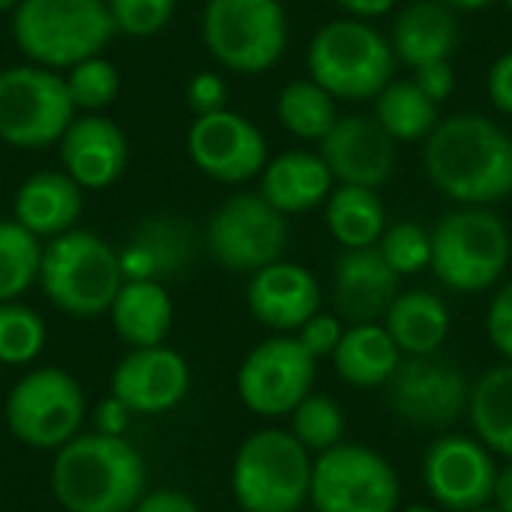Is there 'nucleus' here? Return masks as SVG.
<instances>
[{
	"label": "nucleus",
	"mask_w": 512,
	"mask_h": 512,
	"mask_svg": "<svg viewBox=\"0 0 512 512\" xmlns=\"http://www.w3.org/2000/svg\"><path fill=\"white\" fill-rule=\"evenodd\" d=\"M288 417H291V429L288 432L309 453H324V450H330V447L345 441V414L324 393H309Z\"/></svg>",
	"instance_id": "f704fd0d"
},
{
	"label": "nucleus",
	"mask_w": 512,
	"mask_h": 512,
	"mask_svg": "<svg viewBox=\"0 0 512 512\" xmlns=\"http://www.w3.org/2000/svg\"><path fill=\"white\" fill-rule=\"evenodd\" d=\"M486 90H489V99L492 105L512 117V51L501 54L492 69H489V78H486Z\"/></svg>",
	"instance_id": "37998d69"
},
{
	"label": "nucleus",
	"mask_w": 512,
	"mask_h": 512,
	"mask_svg": "<svg viewBox=\"0 0 512 512\" xmlns=\"http://www.w3.org/2000/svg\"><path fill=\"white\" fill-rule=\"evenodd\" d=\"M123 282L126 279H150L162 282L177 273L192 255V234L180 219H147L141 222L129 240L117 249Z\"/></svg>",
	"instance_id": "393cba45"
},
{
	"label": "nucleus",
	"mask_w": 512,
	"mask_h": 512,
	"mask_svg": "<svg viewBox=\"0 0 512 512\" xmlns=\"http://www.w3.org/2000/svg\"><path fill=\"white\" fill-rule=\"evenodd\" d=\"M486 333L492 339V345L498 348V354L512 363V282H507L489 303V315H486Z\"/></svg>",
	"instance_id": "a19ab883"
},
{
	"label": "nucleus",
	"mask_w": 512,
	"mask_h": 512,
	"mask_svg": "<svg viewBox=\"0 0 512 512\" xmlns=\"http://www.w3.org/2000/svg\"><path fill=\"white\" fill-rule=\"evenodd\" d=\"M510 255V228L501 216L486 207H459L435 225L429 267L447 288L480 294L504 276Z\"/></svg>",
	"instance_id": "0eeeda50"
},
{
	"label": "nucleus",
	"mask_w": 512,
	"mask_h": 512,
	"mask_svg": "<svg viewBox=\"0 0 512 512\" xmlns=\"http://www.w3.org/2000/svg\"><path fill=\"white\" fill-rule=\"evenodd\" d=\"M237 512H243V510H237Z\"/></svg>",
	"instance_id": "6e6d98bb"
},
{
	"label": "nucleus",
	"mask_w": 512,
	"mask_h": 512,
	"mask_svg": "<svg viewBox=\"0 0 512 512\" xmlns=\"http://www.w3.org/2000/svg\"><path fill=\"white\" fill-rule=\"evenodd\" d=\"M21 0H0V12H12Z\"/></svg>",
	"instance_id": "8fccbe9b"
},
{
	"label": "nucleus",
	"mask_w": 512,
	"mask_h": 512,
	"mask_svg": "<svg viewBox=\"0 0 512 512\" xmlns=\"http://www.w3.org/2000/svg\"><path fill=\"white\" fill-rule=\"evenodd\" d=\"M105 6L114 33L132 39H147L162 33L177 12V0H105Z\"/></svg>",
	"instance_id": "4c0bfd02"
},
{
	"label": "nucleus",
	"mask_w": 512,
	"mask_h": 512,
	"mask_svg": "<svg viewBox=\"0 0 512 512\" xmlns=\"http://www.w3.org/2000/svg\"><path fill=\"white\" fill-rule=\"evenodd\" d=\"M510 141H512V135H510Z\"/></svg>",
	"instance_id": "5fc2aeb1"
},
{
	"label": "nucleus",
	"mask_w": 512,
	"mask_h": 512,
	"mask_svg": "<svg viewBox=\"0 0 512 512\" xmlns=\"http://www.w3.org/2000/svg\"><path fill=\"white\" fill-rule=\"evenodd\" d=\"M147 486L141 453L114 435H75L51 462V492L66 512H132Z\"/></svg>",
	"instance_id": "f03ea898"
},
{
	"label": "nucleus",
	"mask_w": 512,
	"mask_h": 512,
	"mask_svg": "<svg viewBox=\"0 0 512 512\" xmlns=\"http://www.w3.org/2000/svg\"><path fill=\"white\" fill-rule=\"evenodd\" d=\"M63 81H66V90L72 96L75 111H102L120 93V72L102 54L84 57L75 66H69L63 72Z\"/></svg>",
	"instance_id": "c9c22d12"
},
{
	"label": "nucleus",
	"mask_w": 512,
	"mask_h": 512,
	"mask_svg": "<svg viewBox=\"0 0 512 512\" xmlns=\"http://www.w3.org/2000/svg\"><path fill=\"white\" fill-rule=\"evenodd\" d=\"M288 246V216L261 198L237 192L222 201L207 222V249L231 273H255L282 258Z\"/></svg>",
	"instance_id": "f8f14e48"
},
{
	"label": "nucleus",
	"mask_w": 512,
	"mask_h": 512,
	"mask_svg": "<svg viewBox=\"0 0 512 512\" xmlns=\"http://www.w3.org/2000/svg\"><path fill=\"white\" fill-rule=\"evenodd\" d=\"M423 165L432 186L462 207H486L512 192L510 135L483 114L438 120L426 138Z\"/></svg>",
	"instance_id": "f257e3e1"
},
{
	"label": "nucleus",
	"mask_w": 512,
	"mask_h": 512,
	"mask_svg": "<svg viewBox=\"0 0 512 512\" xmlns=\"http://www.w3.org/2000/svg\"><path fill=\"white\" fill-rule=\"evenodd\" d=\"M318 156L333 180L378 189L396 171V141L387 129L366 114H348L318 141Z\"/></svg>",
	"instance_id": "a211bd4d"
},
{
	"label": "nucleus",
	"mask_w": 512,
	"mask_h": 512,
	"mask_svg": "<svg viewBox=\"0 0 512 512\" xmlns=\"http://www.w3.org/2000/svg\"><path fill=\"white\" fill-rule=\"evenodd\" d=\"M111 327L129 348L165 345L174 324V303L162 282L126 279L108 309Z\"/></svg>",
	"instance_id": "a878e982"
},
{
	"label": "nucleus",
	"mask_w": 512,
	"mask_h": 512,
	"mask_svg": "<svg viewBox=\"0 0 512 512\" xmlns=\"http://www.w3.org/2000/svg\"><path fill=\"white\" fill-rule=\"evenodd\" d=\"M324 219L333 240L342 249H366L378 246L381 234L387 231L384 201L375 189L339 183L324 201Z\"/></svg>",
	"instance_id": "c85d7f7f"
},
{
	"label": "nucleus",
	"mask_w": 512,
	"mask_h": 512,
	"mask_svg": "<svg viewBox=\"0 0 512 512\" xmlns=\"http://www.w3.org/2000/svg\"><path fill=\"white\" fill-rule=\"evenodd\" d=\"M414 84L435 102H447L456 90V72H453V63L450 60H432V63H423L414 69Z\"/></svg>",
	"instance_id": "79ce46f5"
},
{
	"label": "nucleus",
	"mask_w": 512,
	"mask_h": 512,
	"mask_svg": "<svg viewBox=\"0 0 512 512\" xmlns=\"http://www.w3.org/2000/svg\"><path fill=\"white\" fill-rule=\"evenodd\" d=\"M189 363L168 345L129 348L111 372V396L141 417H156L177 408L189 393Z\"/></svg>",
	"instance_id": "f3484780"
},
{
	"label": "nucleus",
	"mask_w": 512,
	"mask_h": 512,
	"mask_svg": "<svg viewBox=\"0 0 512 512\" xmlns=\"http://www.w3.org/2000/svg\"><path fill=\"white\" fill-rule=\"evenodd\" d=\"M276 120L300 141H321L339 120L336 99L312 78L288 81L276 99Z\"/></svg>",
	"instance_id": "2f4dec72"
},
{
	"label": "nucleus",
	"mask_w": 512,
	"mask_h": 512,
	"mask_svg": "<svg viewBox=\"0 0 512 512\" xmlns=\"http://www.w3.org/2000/svg\"><path fill=\"white\" fill-rule=\"evenodd\" d=\"M129 417H132V411H129L126 405H120V402L108 393V399H102V402L96 405V414H93L96 432H99V435L123 438L126 429H129Z\"/></svg>",
	"instance_id": "a18cd8bd"
},
{
	"label": "nucleus",
	"mask_w": 512,
	"mask_h": 512,
	"mask_svg": "<svg viewBox=\"0 0 512 512\" xmlns=\"http://www.w3.org/2000/svg\"><path fill=\"white\" fill-rule=\"evenodd\" d=\"M42 240L15 219H0V303L18 300L39 282Z\"/></svg>",
	"instance_id": "473e14b6"
},
{
	"label": "nucleus",
	"mask_w": 512,
	"mask_h": 512,
	"mask_svg": "<svg viewBox=\"0 0 512 512\" xmlns=\"http://www.w3.org/2000/svg\"><path fill=\"white\" fill-rule=\"evenodd\" d=\"M315 366L306 348L288 336L258 342L237 369V396L258 417H288L315 384Z\"/></svg>",
	"instance_id": "4468645a"
},
{
	"label": "nucleus",
	"mask_w": 512,
	"mask_h": 512,
	"mask_svg": "<svg viewBox=\"0 0 512 512\" xmlns=\"http://www.w3.org/2000/svg\"><path fill=\"white\" fill-rule=\"evenodd\" d=\"M333 366L339 378L351 387H387L402 363V351L384 324H351L333 351Z\"/></svg>",
	"instance_id": "cd10ccee"
},
{
	"label": "nucleus",
	"mask_w": 512,
	"mask_h": 512,
	"mask_svg": "<svg viewBox=\"0 0 512 512\" xmlns=\"http://www.w3.org/2000/svg\"><path fill=\"white\" fill-rule=\"evenodd\" d=\"M9 435L30 450H60L81 432L87 402L81 384L57 366H42L15 381L3 405Z\"/></svg>",
	"instance_id": "9d476101"
},
{
	"label": "nucleus",
	"mask_w": 512,
	"mask_h": 512,
	"mask_svg": "<svg viewBox=\"0 0 512 512\" xmlns=\"http://www.w3.org/2000/svg\"><path fill=\"white\" fill-rule=\"evenodd\" d=\"M132 512H201V507L180 489H156L141 495Z\"/></svg>",
	"instance_id": "c03bdc74"
},
{
	"label": "nucleus",
	"mask_w": 512,
	"mask_h": 512,
	"mask_svg": "<svg viewBox=\"0 0 512 512\" xmlns=\"http://www.w3.org/2000/svg\"><path fill=\"white\" fill-rule=\"evenodd\" d=\"M48 330L36 309L9 300L0 303V366H27L45 348Z\"/></svg>",
	"instance_id": "72a5a7b5"
},
{
	"label": "nucleus",
	"mask_w": 512,
	"mask_h": 512,
	"mask_svg": "<svg viewBox=\"0 0 512 512\" xmlns=\"http://www.w3.org/2000/svg\"><path fill=\"white\" fill-rule=\"evenodd\" d=\"M201 42L231 72L261 75L288 48V15L279 0H207L201 9Z\"/></svg>",
	"instance_id": "6e6552de"
},
{
	"label": "nucleus",
	"mask_w": 512,
	"mask_h": 512,
	"mask_svg": "<svg viewBox=\"0 0 512 512\" xmlns=\"http://www.w3.org/2000/svg\"><path fill=\"white\" fill-rule=\"evenodd\" d=\"M57 153H60V168L84 192H99L114 186L129 165L126 132L102 111L75 114L57 141Z\"/></svg>",
	"instance_id": "6ab92c4d"
},
{
	"label": "nucleus",
	"mask_w": 512,
	"mask_h": 512,
	"mask_svg": "<svg viewBox=\"0 0 512 512\" xmlns=\"http://www.w3.org/2000/svg\"><path fill=\"white\" fill-rule=\"evenodd\" d=\"M261 177V198L273 204L279 213L294 216L315 210L333 192V174L318 153L309 150H288L276 159H267Z\"/></svg>",
	"instance_id": "b1692460"
},
{
	"label": "nucleus",
	"mask_w": 512,
	"mask_h": 512,
	"mask_svg": "<svg viewBox=\"0 0 512 512\" xmlns=\"http://www.w3.org/2000/svg\"><path fill=\"white\" fill-rule=\"evenodd\" d=\"M309 78L321 84L333 99L363 102L375 99L396 72V54L390 39L363 18L327 21L306 51Z\"/></svg>",
	"instance_id": "39448f33"
},
{
	"label": "nucleus",
	"mask_w": 512,
	"mask_h": 512,
	"mask_svg": "<svg viewBox=\"0 0 512 512\" xmlns=\"http://www.w3.org/2000/svg\"><path fill=\"white\" fill-rule=\"evenodd\" d=\"M114 24L105 0H21L12 9V39L27 63L66 72L102 54Z\"/></svg>",
	"instance_id": "20e7f679"
},
{
	"label": "nucleus",
	"mask_w": 512,
	"mask_h": 512,
	"mask_svg": "<svg viewBox=\"0 0 512 512\" xmlns=\"http://www.w3.org/2000/svg\"><path fill=\"white\" fill-rule=\"evenodd\" d=\"M309 501L315 512H396L402 483L378 450L342 441L312 459Z\"/></svg>",
	"instance_id": "9b49d317"
},
{
	"label": "nucleus",
	"mask_w": 512,
	"mask_h": 512,
	"mask_svg": "<svg viewBox=\"0 0 512 512\" xmlns=\"http://www.w3.org/2000/svg\"><path fill=\"white\" fill-rule=\"evenodd\" d=\"M399 0H336L339 9H345L351 18H363V21H372V18H381L387 12L396 9Z\"/></svg>",
	"instance_id": "49530a36"
},
{
	"label": "nucleus",
	"mask_w": 512,
	"mask_h": 512,
	"mask_svg": "<svg viewBox=\"0 0 512 512\" xmlns=\"http://www.w3.org/2000/svg\"><path fill=\"white\" fill-rule=\"evenodd\" d=\"M384 327L402 354H438L450 336V309L432 291H405L396 294V300L390 303Z\"/></svg>",
	"instance_id": "bb28decb"
},
{
	"label": "nucleus",
	"mask_w": 512,
	"mask_h": 512,
	"mask_svg": "<svg viewBox=\"0 0 512 512\" xmlns=\"http://www.w3.org/2000/svg\"><path fill=\"white\" fill-rule=\"evenodd\" d=\"M495 453L474 435H441L423 456V486L438 510L468 512L495 495Z\"/></svg>",
	"instance_id": "dca6fc26"
},
{
	"label": "nucleus",
	"mask_w": 512,
	"mask_h": 512,
	"mask_svg": "<svg viewBox=\"0 0 512 512\" xmlns=\"http://www.w3.org/2000/svg\"><path fill=\"white\" fill-rule=\"evenodd\" d=\"M63 72L36 63L0 69V141L15 150L57 147L75 117Z\"/></svg>",
	"instance_id": "1a4fd4ad"
},
{
	"label": "nucleus",
	"mask_w": 512,
	"mask_h": 512,
	"mask_svg": "<svg viewBox=\"0 0 512 512\" xmlns=\"http://www.w3.org/2000/svg\"><path fill=\"white\" fill-rule=\"evenodd\" d=\"M504 3H507V9H510V12H512V0H504Z\"/></svg>",
	"instance_id": "864d4df0"
},
{
	"label": "nucleus",
	"mask_w": 512,
	"mask_h": 512,
	"mask_svg": "<svg viewBox=\"0 0 512 512\" xmlns=\"http://www.w3.org/2000/svg\"><path fill=\"white\" fill-rule=\"evenodd\" d=\"M186 108L192 111V117H204L213 111L228 108V84L219 72L213 69H201L189 78L186 84Z\"/></svg>",
	"instance_id": "ea45409f"
},
{
	"label": "nucleus",
	"mask_w": 512,
	"mask_h": 512,
	"mask_svg": "<svg viewBox=\"0 0 512 512\" xmlns=\"http://www.w3.org/2000/svg\"><path fill=\"white\" fill-rule=\"evenodd\" d=\"M396 270L384 261L378 246L345 249L333 267V303L348 324L384 321L390 303L399 294Z\"/></svg>",
	"instance_id": "412c9836"
},
{
	"label": "nucleus",
	"mask_w": 512,
	"mask_h": 512,
	"mask_svg": "<svg viewBox=\"0 0 512 512\" xmlns=\"http://www.w3.org/2000/svg\"><path fill=\"white\" fill-rule=\"evenodd\" d=\"M405 512H438V507H426V504H414V507H408Z\"/></svg>",
	"instance_id": "3c124183"
},
{
	"label": "nucleus",
	"mask_w": 512,
	"mask_h": 512,
	"mask_svg": "<svg viewBox=\"0 0 512 512\" xmlns=\"http://www.w3.org/2000/svg\"><path fill=\"white\" fill-rule=\"evenodd\" d=\"M84 210V189L63 171L30 174L12 198V219L39 240H54L75 228Z\"/></svg>",
	"instance_id": "4be33fe9"
},
{
	"label": "nucleus",
	"mask_w": 512,
	"mask_h": 512,
	"mask_svg": "<svg viewBox=\"0 0 512 512\" xmlns=\"http://www.w3.org/2000/svg\"><path fill=\"white\" fill-rule=\"evenodd\" d=\"M468 512H501V510H498V507L489 501V504H483V507H474V510H468Z\"/></svg>",
	"instance_id": "603ef678"
},
{
	"label": "nucleus",
	"mask_w": 512,
	"mask_h": 512,
	"mask_svg": "<svg viewBox=\"0 0 512 512\" xmlns=\"http://www.w3.org/2000/svg\"><path fill=\"white\" fill-rule=\"evenodd\" d=\"M309 483L312 453L288 429H261L234 453L231 492L243 512H297Z\"/></svg>",
	"instance_id": "423d86ee"
},
{
	"label": "nucleus",
	"mask_w": 512,
	"mask_h": 512,
	"mask_svg": "<svg viewBox=\"0 0 512 512\" xmlns=\"http://www.w3.org/2000/svg\"><path fill=\"white\" fill-rule=\"evenodd\" d=\"M246 306L258 324L276 333H297L315 312H321V285L312 270L279 258L252 273Z\"/></svg>",
	"instance_id": "aec40b11"
},
{
	"label": "nucleus",
	"mask_w": 512,
	"mask_h": 512,
	"mask_svg": "<svg viewBox=\"0 0 512 512\" xmlns=\"http://www.w3.org/2000/svg\"><path fill=\"white\" fill-rule=\"evenodd\" d=\"M471 384L465 372L438 354L408 357L387 381V408L414 429L447 432L468 414Z\"/></svg>",
	"instance_id": "ddd939ff"
},
{
	"label": "nucleus",
	"mask_w": 512,
	"mask_h": 512,
	"mask_svg": "<svg viewBox=\"0 0 512 512\" xmlns=\"http://www.w3.org/2000/svg\"><path fill=\"white\" fill-rule=\"evenodd\" d=\"M492 504H495L501 512H512V459L507 468H498V480H495Z\"/></svg>",
	"instance_id": "de8ad7c7"
},
{
	"label": "nucleus",
	"mask_w": 512,
	"mask_h": 512,
	"mask_svg": "<svg viewBox=\"0 0 512 512\" xmlns=\"http://www.w3.org/2000/svg\"><path fill=\"white\" fill-rule=\"evenodd\" d=\"M375 120L393 141H426L438 126V105L411 81H390L375 96Z\"/></svg>",
	"instance_id": "7c9ffc66"
},
{
	"label": "nucleus",
	"mask_w": 512,
	"mask_h": 512,
	"mask_svg": "<svg viewBox=\"0 0 512 512\" xmlns=\"http://www.w3.org/2000/svg\"><path fill=\"white\" fill-rule=\"evenodd\" d=\"M453 12L456 9H462V12H477V9H486L492 0H444Z\"/></svg>",
	"instance_id": "09e8293b"
},
{
	"label": "nucleus",
	"mask_w": 512,
	"mask_h": 512,
	"mask_svg": "<svg viewBox=\"0 0 512 512\" xmlns=\"http://www.w3.org/2000/svg\"><path fill=\"white\" fill-rule=\"evenodd\" d=\"M378 252L396 276H414L432 264V234L414 222H399L381 234Z\"/></svg>",
	"instance_id": "e433bc0d"
},
{
	"label": "nucleus",
	"mask_w": 512,
	"mask_h": 512,
	"mask_svg": "<svg viewBox=\"0 0 512 512\" xmlns=\"http://www.w3.org/2000/svg\"><path fill=\"white\" fill-rule=\"evenodd\" d=\"M468 420L474 438L495 456L512 459V363L495 366L471 387Z\"/></svg>",
	"instance_id": "c756f323"
},
{
	"label": "nucleus",
	"mask_w": 512,
	"mask_h": 512,
	"mask_svg": "<svg viewBox=\"0 0 512 512\" xmlns=\"http://www.w3.org/2000/svg\"><path fill=\"white\" fill-rule=\"evenodd\" d=\"M459 45L456 12L444 0L408 3L390 30V48L396 60L417 69L432 60H450Z\"/></svg>",
	"instance_id": "5701e85b"
},
{
	"label": "nucleus",
	"mask_w": 512,
	"mask_h": 512,
	"mask_svg": "<svg viewBox=\"0 0 512 512\" xmlns=\"http://www.w3.org/2000/svg\"><path fill=\"white\" fill-rule=\"evenodd\" d=\"M36 285L54 309L72 318L108 315L123 285L120 255L99 234L72 228L42 246Z\"/></svg>",
	"instance_id": "7ed1b4c3"
},
{
	"label": "nucleus",
	"mask_w": 512,
	"mask_h": 512,
	"mask_svg": "<svg viewBox=\"0 0 512 512\" xmlns=\"http://www.w3.org/2000/svg\"><path fill=\"white\" fill-rule=\"evenodd\" d=\"M342 333H345V324L339 315H327V312H315L300 330H297V342L306 348V354L312 360H324V357H333V351L339 348L342 342Z\"/></svg>",
	"instance_id": "58836bf2"
},
{
	"label": "nucleus",
	"mask_w": 512,
	"mask_h": 512,
	"mask_svg": "<svg viewBox=\"0 0 512 512\" xmlns=\"http://www.w3.org/2000/svg\"><path fill=\"white\" fill-rule=\"evenodd\" d=\"M186 153L204 177L225 186L258 177L270 159L264 132L231 108L195 117L186 132Z\"/></svg>",
	"instance_id": "2eb2a0df"
}]
</instances>
